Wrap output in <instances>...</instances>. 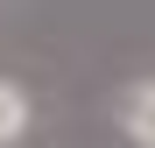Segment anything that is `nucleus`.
Listing matches in <instances>:
<instances>
[{
  "label": "nucleus",
  "mask_w": 155,
  "mask_h": 148,
  "mask_svg": "<svg viewBox=\"0 0 155 148\" xmlns=\"http://www.w3.org/2000/svg\"><path fill=\"white\" fill-rule=\"evenodd\" d=\"M21 134H28V92L14 78H0V148H14Z\"/></svg>",
  "instance_id": "obj_2"
},
{
  "label": "nucleus",
  "mask_w": 155,
  "mask_h": 148,
  "mask_svg": "<svg viewBox=\"0 0 155 148\" xmlns=\"http://www.w3.org/2000/svg\"><path fill=\"white\" fill-rule=\"evenodd\" d=\"M120 127H127V141L155 148V78H148V85H134V92L120 99Z\"/></svg>",
  "instance_id": "obj_1"
}]
</instances>
